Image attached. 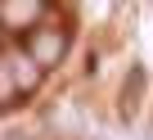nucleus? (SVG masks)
Returning <instances> with one entry per match:
<instances>
[{
  "label": "nucleus",
  "mask_w": 153,
  "mask_h": 140,
  "mask_svg": "<svg viewBox=\"0 0 153 140\" xmlns=\"http://www.w3.org/2000/svg\"><path fill=\"white\" fill-rule=\"evenodd\" d=\"M27 54L41 63V73H45V68H59L63 54H68V32H63V27H32Z\"/></svg>",
  "instance_id": "f257e3e1"
},
{
  "label": "nucleus",
  "mask_w": 153,
  "mask_h": 140,
  "mask_svg": "<svg viewBox=\"0 0 153 140\" xmlns=\"http://www.w3.org/2000/svg\"><path fill=\"white\" fill-rule=\"evenodd\" d=\"M5 63H9L14 91H23V95H27V91H36V86H41V63H36L32 54H23V50H18V54H9Z\"/></svg>",
  "instance_id": "f03ea898"
},
{
  "label": "nucleus",
  "mask_w": 153,
  "mask_h": 140,
  "mask_svg": "<svg viewBox=\"0 0 153 140\" xmlns=\"http://www.w3.org/2000/svg\"><path fill=\"white\" fill-rule=\"evenodd\" d=\"M144 86H149V73H144L140 63H131V73H126V82H122V118H135V113H140Z\"/></svg>",
  "instance_id": "7ed1b4c3"
},
{
  "label": "nucleus",
  "mask_w": 153,
  "mask_h": 140,
  "mask_svg": "<svg viewBox=\"0 0 153 140\" xmlns=\"http://www.w3.org/2000/svg\"><path fill=\"white\" fill-rule=\"evenodd\" d=\"M0 18L9 27H27V23L41 18V0H5V5H0Z\"/></svg>",
  "instance_id": "20e7f679"
},
{
  "label": "nucleus",
  "mask_w": 153,
  "mask_h": 140,
  "mask_svg": "<svg viewBox=\"0 0 153 140\" xmlns=\"http://www.w3.org/2000/svg\"><path fill=\"white\" fill-rule=\"evenodd\" d=\"M0 140H36V136L23 131V127H9V131H0Z\"/></svg>",
  "instance_id": "39448f33"
},
{
  "label": "nucleus",
  "mask_w": 153,
  "mask_h": 140,
  "mask_svg": "<svg viewBox=\"0 0 153 140\" xmlns=\"http://www.w3.org/2000/svg\"><path fill=\"white\" fill-rule=\"evenodd\" d=\"M149 140H153V122H149Z\"/></svg>",
  "instance_id": "423d86ee"
}]
</instances>
